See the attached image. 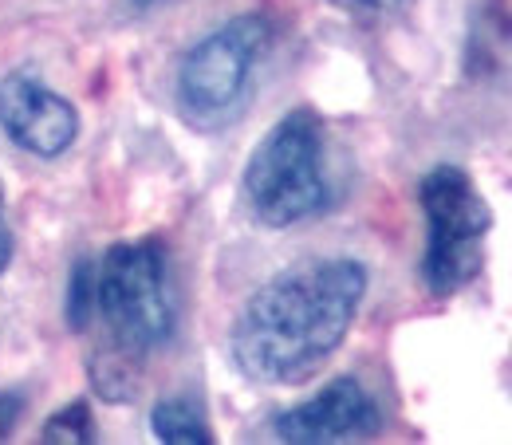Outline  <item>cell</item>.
Returning <instances> with one entry per match:
<instances>
[{
  "label": "cell",
  "mask_w": 512,
  "mask_h": 445,
  "mask_svg": "<svg viewBox=\"0 0 512 445\" xmlns=\"http://www.w3.org/2000/svg\"><path fill=\"white\" fill-rule=\"evenodd\" d=\"M367 296V268L351 256H323L284 268L260 284L233 319L229 351L245 379L300 382L347 339Z\"/></svg>",
  "instance_id": "6da1fadb"
},
{
  "label": "cell",
  "mask_w": 512,
  "mask_h": 445,
  "mask_svg": "<svg viewBox=\"0 0 512 445\" xmlns=\"http://www.w3.org/2000/svg\"><path fill=\"white\" fill-rule=\"evenodd\" d=\"M245 201L268 229H292L331 205L327 134L316 111L296 107L260 138L245 166Z\"/></svg>",
  "instance_id": "7a4b0ae2"
},
{
  "label": "cell",
  "mask_w": 512,
  "mask_h": 445,
  "mask_svg": "<svg viewBox=\"0 0 512 445\" xmlns=\"http://www.w3.org/2000/svg\"><path fill=\"white\" fill-rule=\"evenodd\" d=\"M95 308L107 319L115 347L134 359L170 343L178 312L166 245L158 237L111 245L95 276Z\"/></svg>",
  "instance_id": "3957f363"
},
{
  "label": "cell",
  "mask_w": 512,
  "mask_h": 445,
  "mask_svg": "<svg viewBox=\"0 0 512 445\" xmlns=\"http://www.w3.org/2000/svg\"><path fill=\"white\" fill-rule=\"evenodd\" d=\"M418 201L426 213L422 284L430 296L446 300L469 288L485 268V237L493 229V209L461 166H434L418 186Z\"/></svg>",
  "instance_id": "277c9868"
},
{
  "label": "cell",
  "mask_w": 512,
  "mask_h": 445,
  "mask_svg": "<svg viewBox=\"0 0 512 445\" xmlns=\"http://www.w3.org/2000/svg\"><path fill=\"white\" fill-rule=\"evenodd\" d=\"M268 44L272 24L260 12L237 16L209 32L178 67V111L193 127H225L245 103L253 71L264 60Z\"/></svg>",
  "instance_id": "5b68a950"
},
{
  "label": "cell",
  "mask_w": 512,
  "mask_h": 445,
  "mask_svg": "<svg viewBox=\"0 0 512 445\" xmlns=\"http://www.w3.org/2000/svg\"><path fill=\"white\" fill-rule=\"evenodd\" d=\"M383 414L379 402L371 398V390L351 375H339L323 386L320 394H312L308 402L284 410L272 430L276 438L288 445H335V442H359L379 434Z\"/></svg>",
  "instance_id": "8992f818"
},
{
  "label": "cell",
  "mask_w": 512,
  "mask_h": 445,
  "mask_svg": "<svg viewBox=\"0 0 512 445\" xmlns=\"http://www.w3.org/2000/svg\"><path fill=\"white\" fill-rule=\"evenodd\" d=\"M0 127L28 154L60 158L79 138V115L52 87L28 75H8L0 79Z\"/></svg>",
  "instance_id": "52a82bcc"
},
{
  "label": "cell",
  "mask_w": 512,
  "mask_h": 445,
  "mask_svg": "<svg viewBox=\"0 0 512 445\" xmlns=\"http://www.w3.org/2000/svg\"><path fill=\"white\" fill-rule=\"evenodd\" d=\"M150 430L166 445H213V430L190 398H162L150 414Z\"/></svg>",
  "instance_id": "ba28073f"
},
{
  "label": "cell",
  "mask_w": 512,
  "mask_h": 445,
  "mask_svg": "<svg viewBox=\"0 0 512 445\" xmlns=\"http://www.w3.org/2000/svg\"><path fill=\"white\" fill-rule=\"evenodd\" d=\"M95 268L91 260H79L75 272H71V288H67V323L71 331H83L91 323V312H95Z\"/></svg>",
  "instance_id": "9c48e42d"
},
{
  "label": "cell",
  "mask_w": 512,
  "mask_h": 445,
  "mask_svg": "<svg viewBox=\"0 0 512 445\" xmlns=\"http://www.w3.org/2000/svg\"><path fill=\"white\" fill-rule=\"evenodd\" d=\"M44 438H48V442H95V422H91L87 402L64 406V410L44 426Z\"/></svg>",
  "instance_id": "30bf717a"
},
{
  "label": "cell",
  "mask_w": 512,
  "mask_h": 445,
  "mask_svg": "<svg viewBox=\"0 0 512 445\" xmlns=\"http://www.w3.org/2000/svg\"><path fill=\"white\" fill-rule=\"evenodd\" d=\"M20 414H24V398L20 394H0V438L20 422Z\"/></svg>",
  "instance_id": "8fae6325"
},
{
  "label": "cell",
  "mask_w": 512,
  "mask_h": 445,
  "mask_svg": "<svg viewBox=\"0 0 512 445\" xmlns=\"http://www.w3.org/2000/svg\"><path fill=\"white\" fill-rule=\"evenodd\" d=\"M331 4H339V8H347V12H359V16H379V12L398 8L402 0H331Z\"/></svg>",
  "instance_id": "7c38bea8"
},
{
  "label": "cell",
  "mask_w": 512,
  "mask_h": 445,
  "mask_svg": "<svg viewBox=\"0 0 512 445\" xmlns=\"http://www.w3.org/2000/svg\"><path fill=\"white\" fill-rule=\"evenodd\" d=\"M8 260H12V233H8V225L0 221V272L8 268Z\"/></svg>",
  "instance_id": "4fadbf2b"
},
{
  "label": "cell",
  "mask_w": 512,
  "mask_h": 445,
  "mask_svg": "<svg viewBox=\"0 0 512 445\" xmlns=\"http://www.w3.org/2000/svg\"><path fill=\"white\" fill-rule=\"evenodd\" d=\"M134 8H158V4H170V0H130Z\"/></svg>",
  "instance_id": "5bb4252c"
}]
</instances>
